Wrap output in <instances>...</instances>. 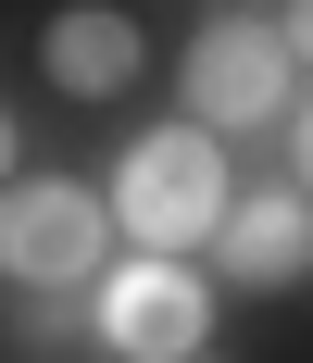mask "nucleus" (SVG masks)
Listing matches in <instances>:
<instances>
[{"label": "nucleus", "mask_w": 313, "mask_h": 363, "mask_svg": "<svg viewBox=\"0 0 313 363\" xmlns=\"http://www.w3.org/2000/svg\"><path fill=\"white\" fill-rule=\"evenodd\" d=\"M226 13H263V26H276V13H288V0H226Z\"/></svg>", "instance_id": "obj_10"}, {"label": "nucleus", "mask_w": 313, "mask_h": 363, "mask_svg": "<svg viewBox=\"0 0 313 363\" xmlns=\"http://www.w3.org/2000/svg\"><path fill=\"white\" fill-rule=\"evenodd\" d=\"M38 63H50V88H63V101H113V88L138 75V26H126L113 0H75V13H50V26H38Z\"/></svg>", "instance_id": "obj_6"}, {"label": "nucleus", "mask_w": 313, "mask_h": 363, "mask_svg": "<svg viewBox=\"0 0 313 363\" xmlns=\"http://www.w3.org/2000/svg\"><path fill=\"white\" fill-rule=\"evenodd\" d=\"M288 163H301V176H288V188H301V201H313V101H288Z\"/></svg>", "instance_id": "obj_7"}, {"label": "nucleus", "mask_w": 313, "mask_h": 363, "mask_svg": "<svg viewBox=\"0 0 313 363\" xmlns=\"http://www.w3.org/2000/svg\"><path fill=\"white\" fill-rule=\"evenodd\" d=\"M88 338H101L113 363H188V351H213V289L188 276V263H163V251L101 263V289H88Z\"/></svg>", "instance_id": "obj_4"}, {"label": "nucleus", "mask_w": 313, "mask_h": 363, "mask_svg": "<svg viewBox=\"0 0 313 363\" xmlns=\"http://www.w3.org/2000/svg\"><path fill=\"white\" fill-rule=\"evenodd\" d=\"M175 75H188V125H213V138L288 125V101H301V63H288V38L263 26V13H213Z\"/></svg>", "instance_id": "obj_3"}, {"label": "nucleus", "mask_w": 313, "mask_h": 363, "mask_svg": "<svg viewBox=\"0 0 313 363\" xmlns=\"http://www.w3.org/2000/svg\"><path fill=\"white\" fill-rule=\"evenodd\" d=\"M188 363H213V351H188Z\"/></svg>", "instance_id": "obj_11"}, {"label": "nucleus", "mask_w": 313, "mask_h": 363, "mask_svg": "<svg viewBox=\"0 0 313 363\" xmlns=\"http://www.w3.org/2000/svg\"><path fill=\"white\" fill-rule=\"evenodd\" d=\"M101 263H113V213L88 176H13L0 188V276L13 289L63 301V289H101Z\"/></svg>", "instance_id": "obj_2"}, {"label": "nucleus", "mask_w": 313, "mask_h": 363, "mask_svg": "<svg viewBox=\"0 0 313 363\" xmlns=\"http://www.w3.org/2000/svg\"><path fill=\"white\" fill-rule=\"evenodd\" d=\"M226 201H238V163H226V138H213V125H188V113H175V125H150L138 150H126V163H113V238H126V251H201L213 225H226Z\"/></svg>", "instance_id": "obj_1"}, {"label": "nucleus", "mask_w": 313, "mask_h": 363, "mask_svg": "<svg viewBox=\"0 0 313 363\" xmlns=\"http://www.w3.org/2000/svg\"><path fill=\"white\" fill-rule=\"evenodd\" d=\"M276 38H288V63L313 75V0H288V13H276Z\"/></svg>", "instance_id": "obj_8"}, {"label": "nucleus", "mask_w": 313, "mask_h": 363, "mask_svg": "<svg viewBox=\"0 0 313 363\" xmlns=\"http://www.w3.org/2000/svg\"><path fill=\"white\" fill-rule=\"evenodd\" d=\"M13 163H26V138H13V113H0V188H13Z\"/></svg>", "instance_id": "obj_9"}, {"label": "nucleus", "mask_w": 313, "mask_h": 363, "mask_svg": "<svg viewBox=\"0 0 313 363\" xmlns=\"http://www.w3.org/2000/svg\"><path fill=\"white\" fill-rule=\"evenodd\" d=\"M201 251L226 263V289H301L313 276V201L301 188H238Z\"/></svg>", "instance_id": "obj_5"}]
</instances>
